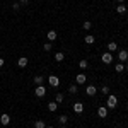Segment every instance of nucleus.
<instances>
[{
    "label": "nucleus",
    "instance_id": "1",
    "mask_svg": "<svg viewBox=\"0 0 128 128\" xmlns=\"http://www.w3.org/2000/svg\"><path fill=\"white\" fill-rule=\"evenodd\" d=\"M116 104H118L116 96H111V94H109V96H108V108L109 109H114V108H116Z\"/></svg>",
    "mask_w": 128,
    "mask_h": 128
},
{
    "label": "nucleus",
    "instance_id": "2",
    "mask_svg": "<svg viewBox=\"0 0 128 128\" xmlns=\"http://www.w3.org/2000/svg\"><path fill=\"white\" fill-rule=\"evenodd\" d=\"M34 94H36L38 98H44V96H46V89H44V86H36Z\"/></svg>",
    "mask_w": 128,
    "mask_h": 128
},
{
    "label": "nucleus",
    "instance_id": "3",
    "mask_svg": "<svg viewBox=\"0 0 128 128\" xmlns=\"http://www.w3.org/2000/svg\"><path fill=\"white\" fill-rule=\"evenodd\" d=\"M48 82H50V86H51V87H58V86H60V79L56 77V75H50Z\"/></svg>",
    "mask_w": 128,
    "mask_h": 128
},
{
    "label": "nucleus",
    "instance_id": "4",
    "mask_svg": "<svg viewBox=\"0 0 128 128\" xmlns=\"http://www.w3.org/2000/svg\"><path fill=\"white\" fill-rule=\"evenodd\" d=\"M101 60H102V63H111V62H113V55H111V51H106V53L101 56Z\"/></svg>",
    "mask_w": 128,
    "mask_h": 128
},
{
    "label": "nucleus",
    "instance_id": "5",
    "mask_svg": "<svg viewBox=\"0 0 128 128\" xmlns=\"http://www.w3.org/2000/svg\"><path fill=\"white\" fill-rule=\"evenodd\" d=\"M75 82H77V84H86V82H87V75H86V74H79V75L75 77Z\"/></svg>",
    "mask_w": 128,
    "mask_h": 128
},
{
    "label": "nucleus",
    "instance_id": "6",
    "mask_svg": "<svg viewBox=\"0 0 128 128\" xmlns=\"http://www.w3.org/2000/svg\"><path fill=\"white\" fill-rule=\"evenodd\" d=\"M118 58L121 60V62H126V60H128V51H126V50H121V51H118Z\"/></svg>",
    "mask_w": 128,
    "mask_h": 128
},
{
    "label": "nucleus",
    "instance_id": "7",
    "mask_svg": "<svg viewBox=\"0 0 128 128\" xmlns=\"http://www.w3.org/2000/svg\"><path fill=\"white\" fill-rule=\"evenodd\" d=\"M46 38H48V41H50V43H51V41H55V40H56V31H48Z\"/></svg>",
    "mask_w": 128,
    "mask_h": 128
},
{
    "label": "nucleus",
    "instance_id": "8",
    "mask_svg": "<svg viewBox=\"0 0 128 128\" xmlns=\"http://www.w3.org/2000/svg\"><path fill=\"white\" fill-rule=\"evenodd\" d=\"M0 123H2V125H9L10 123V116L9 114H2V116H0Z\"/></svg>",
    "mask_w": 128,
    "mask_h": 128
},
{
    "label": "nucleus",
    "instance_id": "9",
    "mask_svg": "<svg viewBox=\"0 0 128 128\" xmlns=\"http://www.w3.org/2000/svg\"><path fill=\"white\" fill-rule=\"evenodd\" d=\"M74 111H75V113H82V111H84V104H82V102H75V104H74Z\"/></svg>",
    "mask_w": 128,
    "mask_h": 128
},
{
    "label": "nucleus",
    "instance_id": "10",
    "mask_svg": "<svg viewBox=\"0 0 128 128\" xmlns=\"http://www.w3.org/2000/svg\"><path fill=\"white\" fill-rule=\"evenodd\" d=\"M17 65H19L20 68H24V67L28 65V58H26V56H20V58H19V62H17Z\"/></svg>",
    "mask_w": 128,
    "mask_h": 128
},
{
    "label": "nucleus",
    "instance_id": "11",
    "mask_svg": "<svg viewBox=\"0 0 128 128\" xmlns=\"http://www.w3.org/2000/svg\"><path fill=\"white\" fill-rule=\"evenodd\" d=\"M86 94H87V96H94V94H96V87H94V86H87Z\"/></svg>",
    "mask_w": 128,
    "mask_h": 128
},
{
    "label": "nucleus",
    "instance_id": "12",
    "mask_svg": "<svg viewBox=\"0 0 128 128\" xmlns=\"http://www.w3.org/2000/svg\"><path fill=\"white\" fill-rule=\"evenodd\" d=\"M58 121H60V125H62V126H65V125H67V121H68V116H67V114H62V116L58 118Z\"/></svg>",
    "mask_w": 128,
    "mask_h": 128
},
{
    "label": "nucleus",
    "instance_id": "13",
    "mask_svg": "<svg viewBox=\"0 0 128 128\" xmlns=\"http://www.w3.org/2000/svg\"><path fill=\"white\" fill-rule=\"evenodd\" d=\"M98 114L101 118H106V114H108V108H99L98 109Z\"/></svg>",
    "mask_w": 128,
    "mask_h": 128
},
{
    "label": "nucleus",
    "instance_id": "14",
    "mask_svg": "<svg viewBox=\"0 0 128 128\" xmlns=\"http://www.w3.org/2000/svg\"><path fill=\"white\" fill-rule=\"evenodd\" d=\"M34 128H46V125H44L43 120H36L34 121Z\"/></svg>",
    "mask_w": 128,
    "mask_h": 128
},
{
    "label": "nucleus",
    "instance_id": "15",
    "mask_svg": "<svg viewBox=\"0 0 128 128\" xmlns=\"http://www.w3.org/2000/svg\"><path fill=\"white\" fill-rule=\"evenodd\" d=\"M43 80H44V77L36 75V77H34V84H36V86H43Z\"/></svg>",
    "mask_w": 128,
    "mask_h": 128
},
{
    "label": "nucleus",
    "instance_id": "16",
    "mask_svg": "<svg viewBox=\"0 0 128 128\" xmlns=\"http://www.w3.org/2000/svg\"><path fill=\"white\" fill-rule=\"evenodd\" d=\"M56 108H58V102H55V101H53V102H50V104H48V109L51 111V113H53V111H56Z\"/></svg>",
    "mask_w": 128,
    "mask_h": 128
},
{
    "label": "nucleus",
    "instance_id": "17",
    "mask_svg": "<svg viewBox=\"0 0 128 128\" xmlns=\"http://www.w3.org/2000/svg\"><path fill=\"white\" fill-rule=\"evenodd\" d=\"M116 12H118V14H125V12H126V7H125L123 4H120L118 7H116Z\"/></svg>",
    "mask_w": 128,
    "mask_h": 128
},
{
    "label": "nucleus",
    "instance_id": "18",
    "mask_svg": "<svg viewBox=\"0 0 128 128\" xmlns=\"http://www.w3.org/2000/svg\"><path fill=\"white\" fill-rule=\"evenodd\" d=\"M63 58H65V55H63L62 51H58V53H55V60H56V62H63Z\"/></svg>",
    "mask_w": 128,
    "mask_h": 128
},
{
    "label": "nucleus",
    "instance_id": "19",
    "mask_svg": "<svg viewBox=\"0 0 128 128\" xmlns=\"http://www.w3.org/2000/svg\"><path fill=\"white\" fill-rule=\"evenodd\" d=\"M84 41H86L87 44H92V43H94V36H92V34H87V36L84 38Z\"/></svg>",
    "mask_w": 128,
    "mask_h": 128
},
{
    "label": "nucleus",
    "instance_id": "20",
    "mask_svg": "<svg viewBox=\"0 0 128 128\" xmlns=\"http://www.w3.org/2000/svg\"><path fill=\"white\" fill-rule=\"evenodd\" d=\"M79 67H80V68H82V70H86V68H87V67H89L87 60H80V62H79Z\"/></svg>",
    "mask_w": 128,
    "mask_h": 128
},
{
    "label": "nucleus",
    "instance_id": "21",
    "mask_svg": "<svg viewBox=\"0 0 128 128\" xmlns=\"http://www.w3.org/2000/svg\"><path fill=\"white\" fill-rule=\"evenodd\" d=\"M118 48V44H116V43H114V41H111V43H109L108 44V51H114V50Z\"/></svg>",
    "mask_w": 128,
    "mask_h": 128
},
{
    "label": "nucleus",
    "instance_id": "22",
    "mask_svg": "<svg viewBox=\"0 0 128 128\" xmlns=\"http://www.w3.org/2000/svg\"><path fill=\"white\" fill-rule=\"evenodd\" d=\"M82 28H84V29H86V31H89V29H90V28H92V24H90L89 20H86V22L82 24Z\"/></svg>",
    "mask_w": 128,
    "mask_h": 128
},
{
    "label": "nucleus",
    "instance_id": "23",
    "mask_svg": "<svg viewBox=\"0 0 128 128\" xmlns=\"http://www.w3.org/2000/svg\"><path fill=\"white\" fill-rule=\"evenodd\" d=\"M43 48H44V51H51V43H44V46H43Z\"/></svg>",
    "mask_w": 128,
    "mask_h": 128
},
{
    "label": "nucleus",
    "instance_id": "24",
    "mask_svg": "<svg viewBox=\"0 0 128 128\" xmlns=\"http://www.w3.org/2000/svg\"><path fill=\"white\" fill-rule=\"evenodd\" d=\"M70 94H77V86H70Z\"/></svg>",
    "mask_w": 128,
    "mask_h": 128
},
{
    "label": "nucleus",
    "instance_id": "25",
    "mask_svg": "<svg viewBox=\"0 0 128 128\" xmlns=\"http://www.w3.org/2000/svg\"><path fill=\"white\" fill-rule=\"evenodd\" d=\"M20 9V4L19 2H14V5H12V10H19Z\"/></svg>",
    "mask_w": 128,
    "mask_h": 128
},
{
    "label": "nucleus",
    "instance_id": "26",
    "mask_svg": "<svg viewBox=\"0 0 128 128\" xmlns=\"http://www.w3.org/2000/svg\"><path fill=\"white\" fill-rule=\"evenodd\" d=\"M123 67H125V65H123V63H120V65H116L114 68H116V72H123Z\"/></svg>",
    "mask_w": 128,
    "mask_h": 128
},
{
    "label": "nucleus",
    "instance_id": "27",
    "mask_svg": "<svg viewBox=\"0 0 128 128\" xmlns=\"http://www.w3.org/2000/svg\"><path fill=\"white\" fill-rule=\"evenodd\" d=\"M101 90H102L104 94H109V87H108V86H102V87H101Z\"/></svg>",
    "mask_w": 128,
    "mask_h": 128
},
{
    "label": "nucleus",
    "instance_id": "28",
    "mask_svg": "<svg viewBox=\"0 0 128 128\" xmlns=\"http://www.w3.org/2000/svg\"><path fill=\"white\" fill-rule=\"evenodd\" d=\"M63 101V94H56V102H62Z\"/></svg>",
    "mask_w": 128,
    "mask_h": 128
},
{
    "label": "nucleus",
    "instance_id": "29",
    "mask_svg": "<svg viewBox=\"0 0 128 128\" xmlns=\"http://www.w3.org/2000/svg\"><path fill=\"white\" fill-rule=\"evenodd\" d=\"M19 4H20V5H26V4H29V0H20Z\"/></svg>",
    "mask_w": 128,
    "mask_h": 128
},
{
    "label": "nucleus",
    "instance_id": "30",
    "mask_svg": "<svg viewBox=\"0 0 128 128\" xmlns=\"http://www.w3.org/2000/svg\"><path fill=\"white\" fill-rule=\"evenodd\" d=\"M4 67V58H0V68Z\"/></svg>",
    "mask_w": 128,
    "mask_h": 128
},
{
    "label": "nucleus",
    "instance_id": "31",
    "mask_svg": "<svg viewBox=\"0 0 128 128\" xmlns=\"http://www.w3.org/2000/svg\"><path fill=\"white\" fill-rule=\"evenodd\" d=\"M118 2H120V4H123V2H125V0H118Z\"/></svg>",
    "mask_w": 128,
    "mask_h": 128
},
{
    "label": "nucleus",
    "instance_id": "32",
    "mask_svg": "<svg viewBox=\"0 0 128 128\" xmlns=\"http://www.w3.org/2000/svg\"><path fill=\"white\" fill-rule=\"evenodd\" d=\"M62 128H67V125H65V126H62Z\"/></svg>",
    "mask_w": 128,
    "mask_h": 128
},
{
    "label": "nucleus",
    "instance_id": "33",
    "mask_svg": "<svg viewBox=\"0 0 128 128\" xmlns=\"http://www.w3.org/2000/svg\"><path fill=\"white\" fill-rule=\"evenodd\" d=\"M46 128H53V126H46Z\"/></svg>",
    "mask_w": 128,
    "mask_h": 128
},
{
    "label": "nucleus",
    "instance_id": "34",
    "mask_svg": "<svg viewBox=\"0 0 128 128\" xmlns=\"http://www.w3.org/2000/svg\"><path fill=\"white\" fill-rule=\"evenodd\" d=\"M126 70H128V63H126Z\"/></svg>",
    "mask_w": 128,
    "mask_h": 128
},
{
    "label": "nucleus",
    "instance_id": "35",
    "mask_svg": "<svg viewBox=\"0 0 128 128\" xmlns=\"http://www.w3.org/2000/svg\"><path fill=\"white\" fill-rule=\"evenodd\" d=\"M12 2H16V0H12Z\"/></svg>",
    "mask_w": 128,
    "mask_h": 128
},
{
    "label": "nucleus",
    "instance_id": "36",
    "mask_svg": "<svg viewBox=\"0 0 128 128\" xmlns=\"http://www.w3.org/2000/svg\"><path fill=\"white\" fill-rule=\"evenodd\" d=\"M126 108H128V104H126Z\"/></svg>",
    "mask_w": 128,
    "mask_h": 128
},
{
    "label": "nucleus",
    "instance_id": "37",
    "mask_svg": "<svg viewBox=\"0 0 128 128\" xmlns=\"http://www.w3.org/2000/svg\"><path fill=\"white\" fill-rule=\"evenodd\" d=\"M116 128H120V126H116Z\"/></svg>",
    "mask_w": 128,
    "mask_h": 128
}]
</instances>
